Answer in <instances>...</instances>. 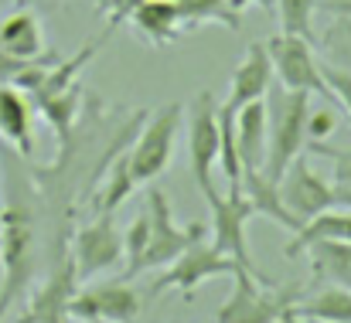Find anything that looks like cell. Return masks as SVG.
I'll use <instances>...</instances> for the list:
<instances>
[{
    "label": "cell",
    "instance_id": "6da1fadb",
    "mask_svg": "<svg viewBox=\"0 0 351 323\" xmlns=\"http://www.w3.org/2000/svg\"><path fill=\"white\" fill-rule=\"evenodd\" d=\"M266 112H269V146L263 174L276 184L283 170L304 153L307 146V112H311V92L269 86L266 92Z\"/></svg>",
    "mask_w": 351,
    "mask_h": 323
},
{
    "label": "cell",
    "instance_id": "7a4b0ae2",
    "mask_svg": "<svg viewBox=\"0 0 351 323\" xmlns=\"http://www.w3.org/2000/svg\"><path fill=\"white\" fill-rule=\"evenodd\" d=\"M0 266H3V283H0V320L34 276V218L24 205L10 201L0 211Z\"/></svg>",
    "mask_w": 351,
    "mask_h": 323
},
{
    "label": "cell",
    "instance_id": "3957f363",
    "mask_svg": "<svg viewBox=\"0 0 351 323\" xmlns=\"http://www.w3.org/2000/svg\"><path fill=\"white\" fill-rule=\"evenodd\" d=\"M147 215H150V235H147V245L143 252L136 255V262H130L126 276L123 279H133L147 269H157V266H171L191 242L205 238V224L202 221H191L188 228H178L174 224V211L167 205V194L160 188H154L147 194Z\"/></svg>",
    "mask_w": 351,
    "mask_h": 323
},
{
    "label": "cell",
    "instance_id": "277c9868",
    "mask_svg": "<svg viewBox=\"0 0 351 323\" xmlns=\"http://www.w3.org/2000/svg\"><path fill=\"white\" fill-rule=\"evenodd\" d=\"M181 119H184L181 103H167L157 112H147V122H143L133 150H126L130 174H133L136 184H150L167 170V164L174 157V140H178Z\"/></svg>",
    "mask_w": 351,
    "mask_h": 323
},
{
    "label": "cell",
    "instance_id": "5b68a950",
    "mask_svg": "<svg viewBox=\"0 0 351 323\" xmlns=\"http://www.w3.org/2000/svg\"><path fill=\"white\" fill-rule=\"evenodd\" d=\"M266 51H269V62H273V75L280 79L283 89H300V92H311V96H324L328 103L338 106L324 72H321V62L314 58V44L300 34H276L266 41Z\"/></svg>",
    "mask_w": 351,
    "mask_h": 323
},
{
    "label": "cell",
    "instance_id": "8992f818",
    "mask_svg": "<svg viewBox=\"0 0 351 323\" xmlns=\"http://www.w3.org/2000/svg\"><path fill=\"white\" fill-rule=\"evenodd\" d=\"M293 303H297V289L276 286V283H263L249 269H242L235 276L232 296L222 303L215 323H273Z\"/></svg>",
    "mask_w": 351,
    "mask_h": 323
},
{
    "label": "cell",
    "instance_id": "52a82bcc",
    "mask_svg": "<svg viewBox=\"0 0 351 323\" xmlns=\"http://www.w3.org/2000/svg\"><path fill=\"white\" fill-rule=\"evenodd\" d=\"M242 269H245V266H242L239 259L219 252L215 245H205V242L198 238V242H191L171 266H164V276L154 279L150 296H160V293H171V289L195 293L202 283H208V279H215V276H232L235 279Z\"/></svg>",
    "mask_w": 351,
    "mask_h": 323
},
{
    "label": "cell",
    "instance_id": "ba28073f",
    "mask_svg": "<svg viewBox=\"0 0 351 323\" xmlns=\"http://www.w3.org/2000/svg\"><path fill=\"white\" fill-rule=\"evenodd\" d=\"M119 259H123V231L117 228L113 215H99L72 235L69 262H72L75 283H93L99 272L113 269Z\"/></svg>",
    "mask_w": 351,
    "mask_h": 323
},
{
    "label": "cell",
    "instance_id": "9c48e42d",
    "mask_svg": "<svg viewBox=\"0 0 351 323\" xmlns=\"http://www.w3.org/2000/svg\"><path fill=\"white\" fill-rule=\"evenodd\" d=\"M205 201H208V208H212V231H215V238H212V245L219 248V252H226V255H232L239 259L256 279H263V283H273L256 262H252V255H249V238H245V224H249V218L252 215V205L242 198V194H229V198H222L219 191H208V194H202Z\"/></svg>",
    "mask_w": 351,
    "mask_h": 323
},
{
    "label": "cell",
    "instance_id": "30bf717a",
    "mask_svg": "<svg viewBox=\"0 0 351 323\" xmlns=\"http://www.w3.org/2000/svg\"><path fill=\"white\" fill-rule=\"evenodd\" d=\"M219 143H222L219 103L212 92H198L191 103V119H188V153H191V174H195V184L202 194L215 191L212 167L219 160Z\"/></svg>",
    "mask_w": 351,
    "mask_h": 323
},
{
    "label": "cell",
    "instance_id": "8fae6325",
    "mask_svg": "<svg viewBox=\"0 0 351 323\" xmlns=\"http://www.w3.org/2000/svg\"><path fill=\"white\" fill-rule=\"evenodd\" d=\"M140 313V296L130 283H103L72 293L69 317L82 323H133Z\"/></svg>",
    "mask_w": 351,
    "mask_h": 323
},
{
    "label": "cell",
    "instance_id": "7c38bea8",
    "mask_svg": "<svg viewBox=\"0 0 351 323\" xmlns=\"http://www.w3.org/2000/svg\"><path fill=\"white\" fill-rule=\"evenodd\" d=\"M276 188H280L283 205L300 218V221H307V218H314L317 211L338 205L335 184L321 181V174L307 164V157H297V160L283 170V177L276 181Z\"/></svg>",
    "mask_w": 351,
    "mask_h": 323
},
{
    "label": "cell",
    "instance_id": "4fadbf2b",
    "mask_svg": "<svg viewBox=\"0 0 351 323\" xmlns=\"http://www.w3.org/2000/svg\"><path fill=\"white\" fill-rule=\"evenodd\" d=\"M273 86V62H269V51L263 41H252L245 48V58L239 62V68L232 72V86H229V99L222 106H229L232 112H239L242 106L256 103V99H266Z\"/></svg>",
    "mask_w": 351,
    "mask_h": 323
},
{
    "label": "cell",
    "instance_id": "5bb4252c",
    "mask_svg": "<svg viewBox=\"0 0 351 323\" xmlns=\"http://www.w3.org/2000/svg\"><path fill=\"white\" fill-rule=\"evenodd\" d=\"M235 143H239V160L242 170H263L266 164V146H269V112L266 99H256L235 112Z\"/></svg>",
    "mask_w": 351,
    "mask_h": 323
},
{
    "label": "cell",
    "instance_id": "9a60e30c",
    "mask_svg": "<svg viewBox=\"0 0 351 323\" xmlns=\"http://www.w3.org/2000/svg\"><path fill=\"white\" fill-rule=\"evenodd\" d=\"M0 136L21 153H34V103L14 86H0Z\"/></svg>",
    "mask_w": 351,
    "mask_h": 323
},
{
    "label": "cell",
    "instance_id": "2e32d148",
    "mask_svg": "<svg viewBox=\"0 0 351 323\" xmlns=\"http://www.w3.org/2000/svg\"><path fill=\"white\" fill-rule=\"evenodd\" d=\"M314 242H351V208L348 205H335V208H324L314 218H307L293 238L283 245V255L287 259H297L304 255Z\"/></svg>",
    "mask_w": 351,
    "mask_h": 323
},
{
    "label": "cell",
    "instance_id": "e0dca14e",
    "mask_svg": "<svg viewBox=\"0 0 351 323\" xmlns=\"http://www.w3.org/2000/svg\"><path fill=\"white\" fill-rule=\"evenodd\" d=\"M133 27L157 48L164 44H174L181 34H184V24H181V10H178V0H140L130 14Z\"/></svg>",
    "mask_w": 351,
    "mask_h": 323
},
{
    "label": "cell",
    "instance_id": "ac0fdd59",
    "mask_svg": "<svg viewBox=\"0 0 351 323\" xmlns=\"http://www.w3.org/2000/svg\"><path fill=\"white\" fill-rule=\"evenodd\" d=\"M242 198L252 205V215L266 218V221H273V224H280V228H287V231H297V228L304 224L300 218L283 205L280 188H276L263 170H242Z\"/></svg>",
    "mask_w": 351,
    "mask_h": 323
},
{
    "label": "cell",
    "instance_id": "d6986e66",
    "mask_svg": "<svg viewBox=\"0 0 351 323\" xmlns=\"http://www.w3.org/2000/svg\"><path fill=\"white\" fill-rule=\"evenodd\" d=\"M0 48L21 62L41 58L45 55V31L38 14L31 10H14L0 21Z\"/></svg>",
    "mask_w": 351,
    "mask_h": 323
},
{
    "label": "cell",
    "instance_id": "ffe728a7",
    "mask_svg": "<svg viewBox=\"0 0 351 323\" xmlns=\"http://www.w3.org/2000/svg\"><path fill=\"white\" fill-rule=\"evenodd\" d=\"M293 313L300 320H317V323H351V289L345 286H328L317 296L293 303Z\"/></svg>",
    "mask_w": 351,
    "mask_h": 323
},
{
    "label": "cell",
    "instance_id": "44dd1931",
    "mask_svg": "<svg viewBox=\"0 0 351 323\" xmlns=\"http://www.w3.org/2000/svg\"><path fill=\"white\" fill-rule=\"evenodd\" d=\"M307 252L314 255V272L321 279L351 289V242H314Z\"/></svg>",
    "mask_w": 351,
    "mask_h": 323
},
{
    "label": "cell",
    "instance_id": "7402d4cb",
    "mask_svg": "<svg viewBox=\"0 0 351 323\" xmlns=\"http://www.w3.org/2000/svg\"><path fill=\"white\" fill-rule=\"evenodd\" d=\"M178 10H181V24L184 31H195L202 24H222L229 31H239L242 21L229 7V0H178Z\"/></svg>",
    "mask_w": 351,
    "mask_h": 323
},
{
    "label": "cell",
    "instance_id": "603a6c76",
    "mask_svg": "<svg viewBox=\"0 0 351 323\" xmlns=\"http://www.w3.org/2000/svg\"><path fill=\"white\" fill-rule=\"evenodd\" d=\"M79 99H82V86L75 82L72 89H65V92H58V96H48V99H38V103H34V112H41V116L51 122V129L58 133L62 143L69 140V133H72V126H75Z\"/></svg>",
    "mask_w": 351,
    "mask_h": 323
},
{
    "label": "cell",
    "instance_id": "cb8c5ba5",
    "mask_svg": "<svg viewBox=\"0 0 351 323\" xmlns=\"http://www.w3.org/2000/svg\"><path fill=\"white\" fill-rule=\"evenodd\" d=\"M133 188H136V181L130 174V160H126V153H119L117 164L106 170V184H103V194L96 198V211L99 215H113L119 205L133 194Z\"/></svg>",
    "mask_w": 351,
    "mask_h": 323
},
{
    "label": "cell",
    "instance_id": "d4e9b609",
    "mask_svg": "<svg viewBox=\"0 0 351 323\" xmlns=\"http://www.w3.org/2000/svg\"><path fill=\"white\" fill-rule=\"evenodd\" d=\"M273 7H276V14H280L283 34H300V38H307L311 44H317V34H314L317 0H273Z\"/></svg>",
    "mask_w": 351,
    "mask_h": 323
},
{
    "label": "cell",
    "instance_id": "484cf974",
    "mask_svg": "<svg viewBox=\"0 0 351 323\" xmlns=\"http://www.w3.org/2000/svg\"><path fill=\"white\" fill-rule=\"evenodd\" d=\"M147 235H150V215L143 211V215L133 218V224L123 231V259L136 262V255H140L143 245H147Z\"/></svg>",
    "mask_w": 351,
    "mask_h": 323
},
{
    "label": "cell",
    "instance_id": "4316f807",
    "mask_svg": "<svg viewBox=\"0 0 351 323\" xmlns=\"http://www.w3.org/2000/svg\"><path fill=\"white\" fill-rule=\"evenodd\" d=\"M338 129L335 109H311L307 112V143H324Z\"/></svg>",
    "mask_w": 351,
    "mask_h": 323
},
{
    "label": "cell",
    "instance_id": "83f0119b",
    "mask_svg": "<svg viewBox=\"0 0 351 323\" xmlns=\"http://www.w3.org/2000/svg\"><path fill=\"white\" fill-rule=\"evenodd\" d=\"M321 72H324V79H328V86H331V92H335L338 106L351 116V72L335 68V65H321Z\"/></svg>",
    "mask_w": 351,
    "mask_h": 323
},
{
    "label": "cell",
    "instance_id": "f1b7e54d",
    "mask_svg": "<svg viewBox=\"0 0 351 323\" xmlns=\"http://www.w3.org/2000/svg\"><path fill=\"white\" fill-rule=\"evenodd\" d=\"M304 150H311L317 157H331L338 164V184H351V150H331L324 143H307Z\"/></svg>",
    "mask_w": 351,
    "mask_h": 323
},
{
    "label": "cell",
    "instance_id": "f546056e",
    "mask_svg": "<svg viewBox=\"0 0 351 323\" xmlns=\"http://www.w3.org/2000/svg\"><path fill=\"white\" fill-rule=\"evenodd\" d=\"M140 0H99V14H106L110 21L106 24H113L119 27L123 21H130V14H133V7H136Z\"/></svg>",
    "mask_w": 351,
    "mask_h": 323
},
{
    "label": "cell",
    "instance_id": "4dcf8cb0",
    "mask_svg": "<svg viewBox=\"0 0 351 323\" xmlns=\"http://www.w3.org/2000/svg\"><path fill=\"white\" fill-rule=\"evenodd\" d=\"M321 10H331L338 17H351V0H328V3H317Z\"/></svg>",
    "mask_w": 351,
    "mask_h": 323
},
{
    "label": "cell",
    "instance_id": "1f68e13d",
    "mask_svg": "<svg viewBox=\"0 0 351 323\" xmlns=\"http://www.w3.org/2000/svg\"><path fill=\"white\" fill-rule=\"evenodd\" d=\"M338 34L345 38V48H348V62H351V17H341V24H338Z\"/></svg>",
    "mask_w": 351,
    "mask_h": 323
},
{
    "label": "cell",
    "instance_id": "d6a6232c",
    "mask_svg": "<svg viewBox=\"0 0 351 323\" xmlns=\"http://www.w3.org/2000/svg\"><path fill=\"white\" fill-rule=\"evenodd\" d=\"M335 198H338V205L351 208V184H335Z\"/></svg>",
    "mask_w": 351,
    "mask_h": 323
},
{
    "label": "cell",
    "instance_id": "836d02e7",
    "mask_svg": "<svg viewBox=\"0 0 351 323\" xmlns=\"http://www.w3.org/2000/svg\"><path fill=\"white\" fill-rule=\"evenodd\" d=\"M273 323H300V317H297V313H293V307H290V310H283Z\"/></svg>",
    "mask_w": 351,
    "mask_h": 323
}]
</instances>
